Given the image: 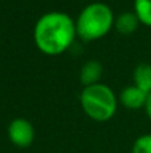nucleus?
Masks as SVG:
<instances>
[{
	"label": "nucleus",
	"mask_w": 151,
	"mask_h": 153,
	"mask_svg": "<svg viewBox=\"0 0 151 153\" xmlns=\"http://www.w3.org/2000/svg\"><path fill=\"white\" fill-rule=\"evenodd\" d=\"M32 34L37 50L48 56L66 53L78 36L75 20L62 11L43 13L35 23Z\"/></svg>",
	"instance_id": "1"
},
{
	"label": "nucleus",
	"mask_w": 151,
	"mask_h": 153,
	"mask_svg": "<svg viewBox=\"0 0 151 153\" xmlns=\"http://www.w3.org/2000/svg\"><path fill=\"white\" fill-rule=\"evenodd\" d=\"M115 16L110 5L95 1L79 12L75 26L76 34L83 42H92L106 36L114 27Z\"/></svg>",
	"instance_id": "2"
},
{
	"label": "nucleus",
	"mask_w": 151,
	"mask_h": 153,
	"mask_svg": "<svg viewBox=\"0 0 151 153\" xmlns=\"http://www.w3.org/2000/svg\"><path fill=\"white\" fill-rule=\"evenodd\" d=\"M80 106L91 120L106 122L117 113L118 98L111 87L99 82L83 87L80 93Z\"/></svg>",
	"instance_id": "3"
},
{
	"label": "nucleus",
	"mask_w": 151,
	"mask_h": 153,
	"mask_svg": "<svg viewBox=\"0 0 151 153\" xmlns=\"http://www.w3.org/2000/svg\"><path fill=\"white\" fill-rule=\"evenodd\" d=\"M8 138L18 148H28L35 140V128L28 120L15 118L8 125Z\"/></svg>",
	"instance_id": "4"
},
{
	"label": "nucleus",
	"mask_w": 151,
	"mask_h": 153,
	"mask_svg": "<svg viewBox=\"0 0 151 153\" xmlns=\"http://www.w3.org/2000/svg\"><path fill=\"white\" fill-rule=\"evenodd\" d=\"M149 94L136 87L135 85L126 86L119 94V102L130 110H138V109H144L146 101Z\"/></svg>",
	"instance_id": "5"
},
{
	"label": "nucleus",
	"mask_w": 151,
	"mask_h": 153,
	"mask_svg": "<svg viewBox=\"0 0 151 153\" xmlns=\"http://www.w3.org/2000/svg\"><path fill=\"white\" fill-rule=\"evenodd\" d=\"M102 74H103V67L100 62L98 61H88L80 69V82L83 86H90L100 82Z\"/></svg>",
	"instance_id": "6"
},
{
	"label": "nucleus",
	"mask_w": 151,
	"mask_h": 153,
	"mask_svg": "<svg viewBox=\"0 0 151 153\" xmlns=\"http://www.w3.org/2000/svg\"><path fill=\"white\" fill-rule=\"evenodd\" d=\"M139 22L138 16L135 15V12H122L120 15H118L115 18L114 27L117 28V31L122 35H131L138 30Z\"/></svg>",
	"instance_id": "7"
},
{
	"label": "nucleus",
	"mask_w": 151,
	"mask_h": 153,
	"mask_svg": "<svg viewBox=\"0 0 151 153\" xmlns=\"http://www.w3.org/2000/svg\"><path fill=\"white\" fill-rule=\"evenodd\" d=\"M134 85L143 90L144 93L150 94L151 93V65L149 63H141L135 67L133 74Z\"/></svg>",
	"instance_id": "8"
},
{
	"label": "nucleus",
	"mask_w": 151,
	"mask_h": 153,
	"mask_svg": "<svg viewBox=\"0 0 151 153\" xmlns=\"http://www.w3.org/2000/svg\"><path fill=\"white\" fill-rule=\"evenodd\" d=\"M134 12L141 24L151 27V0H134Z\"/></svg>",
	"instance_id": "9"
},
{
	"label": "nucleus",
	"mask_w": 151,
	"mask_h": 153,
	"mask_svg": "<svg viewBox=\"0 0 151 153\" xmlns=\"http://www.w3.org/2000/svg\"><path fill=\"white\" fill-rule=\"evenodd\" d=\"M133 153H151V134H142L134 141Z\"/></svg>",
	"instance_id": "10"
},
{
	"label": "nucleus",
	"mask_w": 151,
	"mask_h": 153,
	"mask_svg": "<svg viewBox=\"0 0 151 153\" xmlns=\"http://www.w3.org/2000/svg\"><path fill=\"white\" fill-rule=\"evenodd\" d=\"M144 110H146L147 117H149V118H150V121H151V93L149 94V97H147L146 105H144Z\"/></svg>",
	"instance_id": "11"
}]
</instances>
